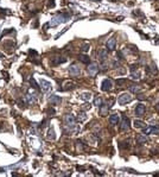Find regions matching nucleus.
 Masks as SVG:
<instances>
[{
	"label": "nucleus",
	"mask_w": 159,
	"mask_h": 177,
	"mask_svg": "<svg viewBox=\"0 0 159 177\" xmlns=\"http://www.w3.org/2000/svg\"><path fill=\"white\" fill-rule=\"evenodd\" d=\"M41 86H42V88H43V91H45V92H48V91H50L51 89V83L50 82H48V81H44V80H42L41 81Z\"/></svg>",
	"instance_id": "14"
},
{
	"label": "nucleus",
	"mask_w": 159,
	"mask_h": 177,
	"mask_svg": "<svg viewBox=\"0 0 159 177\" xmlns=\"http://www.w3.org/2000/svg\"><path fill=\"white\" fill-rule=\"evenodd\" d=\"M78 59L81 61L82 63H86V64L90 62V59H89V57H88L87 55H80V56H78Z\"/></svg>",
	"instance_id": "17"
},
{
	"label": "nucleus",
	"mask_w": 159,
	"mask_h": 177,
	"mask_svg": "<svg viewBox=\"0 0 159 177\" xmlns=\"http://www.w3.org/2000/svg\"><path fill=\"white\" fill-rule=\"evenodd\" d=\"M113 65H114V68H119V67H120V63H119V62H114Z\"/></svg>",
	"instance_id": "27"
},
{
	"label": "nucleus",
	"mask_w": 159,
	"mask_h": 177,
	"mask_svg": "<svg viewBox=\"0 0 159 177\" xmlns=\"http://www.w3.org/2000/svg\"><path fill=\"white\" fill-rule=\"evenodd\" d=\"M64 123L67 124L68 126L74 127L75 124H76V119H75V117L71 115V114H65V117H64Z\"/></svg>",
	"instance_id": "3"
},
{
	"label": "nucleus",
	"mask_w": 159,
	"mask_h": 177,
	"mask_svg": "<svg viewBox=\"0 0 159 177\" xmlns=\"http://www.w3.org/2000/svg\"><path fill=\"white\" fill-rule=\"evenodd\" d=\"M132 78L133 80H139V78H140L139 73H132Z\"/></svg>",
	"instance_id": "24"
},
{
	"label": "nucleus",
	"mask_w": 159,
	"mask_h": 177,
	"mask_svg": "<svg viewBox=\"0 0 159 177\" xmlns=\"http://www.w3.org/2000/svg\"><path fill=\"white\" fill-rule=\"evenodd\" d=\"M83 52H87V51L89 50V44H84V45L82 46V49H81Z\"/></svg>",
	"instance_id": "25"
},
{
	"label": "nucleus",
	"mask_w": 159,
	"mask_h": 177,
	"mask_svg": "<svg viewBox=\"0 0 159 177\" xmlns=\"http://www.w3.org/2000/svg\"><path fill=\"white\" fill-rule=\"evenodd\" d=\"M125 83H127V80H126V78H120V80L116 81V84H118L119 87H122Z\"/></svg>",
	"instance_id": "23"
},
{
	"label": "nucleus",
	"mask_w": 159,
	"mask_h": 177,
	"mask_svg": "<svg viewBox=\"0 0 159 177\" xmlns=\"http://www.w3.org/2000/svg\"><path fill=\"white\" fill-rule=\"evenodd\" d=\"M97 71H99V67H97V64H96V63L89 64V67H88V73H89L90 76H94Z\"/></svg>",
	"instance_id": "7"
},
{
	"label": "nucleus",
	"mask_w": 159,
	"mask_h": 177,
	"mask_svg": "<svg viewBox=\"0 0 159 177\" xmlns=\"http://www.w3.org/2000/svg\"><path fill=\"white\" fill-rule=\"evenodd\" d=\"M145 105H142V104H139V105H136V107H135V115L136 117H142L144 114H145Z\"/></svg>",
	"instance_id": "6"
},
{
	"label": "nucleus",
	"mask_w": 159,
	"mask_h": 177,
	"mask_svg": "<svg viewBox=\"0 0 159 177\" xmlns=\"http://www.w3.org/2000/svg\"><path fill=\"white\" fill-rule=\"evenodd\" d=\"M106 45H107V48H108V50H114V49H115V46H116V39H115V38H110V39H109L108 42H107V44H106Z\"/></svg>",
	"instance_id": "11"
},
{
	"label": "nucleus",
	"mask_w": 159,
	"mask_h": 177,
	"mask_svg": "<svg viewBox=\"0 0 159 177\" xmlns=\"http://www.w3.org/2000/svg\"><path fill=\"white\" fill-rule=\"evenodd\" d=\"M80 67L78 65H76V64H73L71 67H70V69H69V73H70V75H73V76H77V75H80Z\"/></svg>",
	"instance_id": "8"
},
{
	"label": "nucleus",
	"mask_w": 159,
	"mask_h": 177,
	"mask_svg": "<svg viewBox=\"0 0 159 177\" xmlns=\"http://www.w3.org/2000/svg\"><path fill=\"white\" fill-rule=\"evenodd\" d=\"M113 88V81L109 80V78H106L102 81V84H101V89L103 92H108Z\"/></svg>",
	"instance_id": "2"
},
{
	"label": "nucleus",
	"mask_w": 159,
	"mask_h": 177,
	"mask_svg": "<svg viewBox=\"0 0 159 177\" xmlns=\"http://www.w3.org/2000/svg\"><path fill=\"white\" fill-rule=\"evenodd\" d=\"M128 89L132 93H139L141 91V87L138 86V84H131V86H128Z\"/></svg>",
	"instance_id": "16"
},
{
	"label": "nucleus",
	"mask_w": 159,
	"mask_h": 177,
	"mask_svg": "<svg viewBox=\"0 0 159 177\" xmlns=\"http://www.w3.org/2000/svg\"><path fill=\"white\" fill-rule=\"evenodd\" d=\"M129 130V119L127 117H123L122 121L120 124V131H127Z\"/></svg>",
	"instance_id": "5"
},
{
	"label": "nucleus",
	"mask_w": 159,
	"mask_h": 177,
	"mask_svg": "<svg viewBox=\"0 0 159 177\" xmlns=\"http://www.w3.org/2000/svg\"><path fill=\"white\" fill-rule=\"evenodd\" d=\"M155 111H158V112H159V104L157 105V107H155Z\"/></svg>",
	"instance_id": "29"
},
{
	"label": "nucleus",
	"mask_w": 159,
	"mask_h": 177,
	"mask_svg": "<svg viewBox=\"0 0 159 177\" xmlns=\"http://www.w3.org/2000/svg\"><path fill=\"white\" fill-rule=\"evenodd\" d=\"M80 98H81L82 100H84V101H89L91 99V94H90V93H83Z\"/></svg>",
	"instance_id": "18"
},
{
	"label": "nucleus",
	"mask_w": 159,
	"mask_h": 177,
	"mask_svg": "<svg viewBox=\"0 0 159 177\" xmlns=\"http://www.w3.org/2000/svg\"><path fill=\"white\" fill-rule=\"evenodd\" d=\"M55 138H56V136H55V131L52 130V128H50L49 132H48V139H52V140H54Z\"/></svg>",
	"instance_id": "21"
},
{
	"label": "nucleus",
	"mask_w": 159,
	"mask_h": 177,
	"mask_svg": "<svg viewBox=\"0 0 159 177\" xmlns=\"http://www.w3.org/2000/svg\"><path fill=\"white\" fill-rule=\"evenodd\" d=\"M133 125H134L135 128H144V127H145V123H144L142 120H140V119H135L134 123H133Z\"/></svg>",
	"instance_id": "15"
},
{
	"label": "nucleus",
	"mask_w": 159,
	"mask_h": 177,
	"mask_svg": "<svg viewBox=\"0 0 159 177\" xmlns=\"http://www.w3.org/2000/svg\"><path fill=\"white\" fill-rule=\"evenodd\" d=\"M74 88H75V83L74 82H67L63 89L64 91H69V89H74Z\"/></svg>",
	"instance_id": "19"
},
{
	"label": "nucleus",
	"mask_w": 159,
	"mask_h": 177,
	"mask_svg": "<svg viewBox=\"0 0 159 177\" xmlns=\"http://www.w3.org/2000/svg\"><path fill=\"white\" fill-rule=\"evenodd\" d=\"M159 134V126H148V127H144V134Z\"/></svg>",
	"instance_id": "4"
},
{
	"label": "nucleus",
	"mask_w": 159,
	"mask_h": 177,
	"mask_svg": "<svg viewBox=\"0 0 159 177\" xmlns=\"http://www.w3.org/2000/svg\"><path fill=\"white\" fill-rule=\"evenodd\" d=\"M49 101H50L51 105H59L62 100H61V98L57 95H51L50 98H49Z\"/></svg>",
	"instance_id": "12"
},
{
	"label": "nucleus",
	"mask_w": 159,
	"mask_h": 177,
	"mask_svg": "<svg viewBox=\"0 0 159 177\" xmlns=\"http://www.w3.org/2000/svg\"><path fill=\"white\" fill-rule=\"evenodd\" d=\"M96 54H97V58L101 59V61H105V59L107 58L108 52H107V50H105V49H99Z\"/></svg>",
	"instance_id": "9"
},
{
	"label": "nucleus",
	"mask_w": 159,
	"mask_h": 177,
	"mask_svg": "<svg viewBox=\"0 0 159 177\" xmlns=\"http://www.w3.org/2000/svg\"><path fill=\"white\" fill-rule=\"evenodd\" d=\"M119 121H120L119 114H112V115L109 117V123L112 124V125H118Z\"/></svg>",
	"instance_id": "10"
},
{
	"label": "nucleus",
	"mask_w": 159,
	"mask_h": 177,
	"mask_svg": "<svg viewBox=\"0 0 159 177\" xmlns=\"http://www.w3.org/2000/svg\"><path fill=\"white\" fill-rule=\"evenodd\" d=\"M147 141H150L148 140V138L145 136H142V134H139V136L136 137V143L138 144H144V143H147Z\"/></svg>",
	"instance_id": "13"
},
{
	"label": "nucleus",
	"mask_w": 159,
	"mask_h": 177,
	"mask_svg": "<svg viewBox=\"0 0 159 177\" xmlns=\"http://www.w3.org/2000/svg\"><path fill=\"white\" fill-rule=\"evenodd\" d=\"M49 6H51V7H54V6H55V1H54V0H50V1H49Z\"/></svg>",
	"instance_id": "28"
},
{
	"label": "nucleus",
	"mask_w": 159,
	"mask_h": 177,
	"mask_svg": "<svg viewBox=\"0 0 159 177\" xmlns=\"http://www.w3.org/2000/svg\"><path fill=\"white\" fill-rule=\"evenodd\" d=\"M132 100H133V98L129 93H122L118 99V101H119V104L120 105H126V104H128V102H131Z\"/></svg>",
	"instance_id": "1"
},
{
	"label": "nucleus",
	"mask_w": 159,
	"mask_h": 177,
	"mask_svg": "<svg viewBox=\"0 0 159 177\" xmlns=\"http://www.w3.org/2000/svg\"><path fill=\"white\" fill-rule=\"evenodd\" d=\"M94 105H95V106H97V107H100L101 105H102V100H101V98L96 96L95 100H94Z\"/></svg>",
	"instance_id": "22"
},
{
	"label": "nucleus",
	"mask_w": 159,
	"mask_h": 177,
	"mask_svg": "<svg viewBox=\"0 0 159 177\" xmlns=\"http://www.w3.org/2000/svg\"><path fill=\"white\" fill-rule=\"evenodd\" d=\"M86 119H87V115H86V113H83V112H81V113L77 115V121H80V123L84 121Z\"/></svg>",
	"instance_id": "20"
},
{
	"label": "nucleus",
	"mask_w": 159,
	"mask_h": 177,
	"mask_svg": "<svg viewBox=\"0 0 159 177\" xmlns=\"http://www.w3.org/2000/svg\"><path fill=\"white\" fill-rule=\"evenodd\" d=\"M138 99H139V100H144V99H146V96L144 95V94H139V95H138Z\"/></svg>",
	"instance_id": "26"
}]
</instances>
